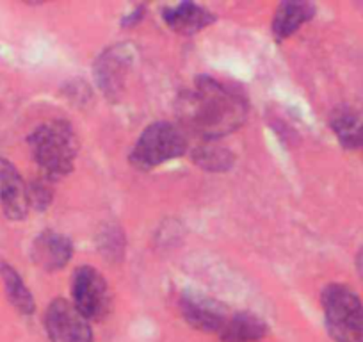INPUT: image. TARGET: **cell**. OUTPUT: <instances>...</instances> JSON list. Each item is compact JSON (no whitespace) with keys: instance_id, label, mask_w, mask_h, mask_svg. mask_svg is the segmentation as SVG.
<instances>
[{"instance_id":"16","label":"cell","mask_w":363,"mask_h":342,"mask_svg":"<svg viewBox=\"0 0 363 342\" xmlns=\"http://www.w3.org/2000/svg\"><path fill=\"white\" fill-rule=\"evenodd\" d=\"M194 160L205 170L223 171L228 170L232 164V153L228 150L218 148V146H203L198 152H194Z\"/></svg>"},{"instance_id":"6","label":"cell","mask_w":363,"mask_h":342,"mask_svg":"<svg viewBox=\"0 0 363 342\" xmlns=\"http://www.w3.org/2000/svg\"><path fill=\"white\" fill-rule=\"evenodd\" d=\"M45 328L52 342H93L89 321L73 303L57 298L48 305Z\"/></svg>"},{"instance_id":"11","label":"cell","mask_w":363,"mask_h":342,"mask_svg":"<svg viewBox=\"0 0 363 342\" xmlns=\"http://www.w3.org/2000/svg\"><path fill=\"white\" fill-rule=\"evenodd\" d=\"M315 8L308 2H284L277 9L272 20V34L278 41H284L298 33L299 27L313 18Z\"/></svg>"},{"instance_id":"12","label":"cell","mask_w":363,"mask_h":342,"mask_svg":"<svg viewBox=\"0 0 363 342\" xmlns=\"http://www.w3.org/2000/svg\"><path fill=\"white\" fill-rule=\"evenodd\" d=\"M267 324L251 312H237L228 316L219 331L223 342H257L267 335Z\"/></svg>"},{"instance_id":"5","label":"cell","mask_w":363,"mask_h":342,"mask_svg":"<svg viewBox=\"0 0 363 342\" xmlns=\"http://www.w3.org/2000/svg\"><path fill=\"white\" fill-rule=\"evenodd\" d=\"M73 305L87 321H100L111 310V291L95 267H79L73 277Z\"/></svg>"},{"instance_id":"14","label":"cell","mask_w":363,"mask_h":342,"mask_svg":"<svg viewBox=\"0 0 363 342\" xmlns=\"http://www.w3.org/2000/svg\"><path fill=\"white\" fill-rule=\"evenodd\" d=\"M2 280H4L6 294L16 310L23 316H30L34 312V298L22 277L11 266H2Z\"/></svg>"},{"instance_id":"1","label":"cell","mask_w":363,"mask_h":342,"mask_svg":"<svg viewBox=\"0 0 363 342\" xmlns=\"http://www.w3.org/2000/svg\"><path fill=\"white\" fill-rule=\"evenodd\" d=\"M180 123L203 139L232 134L247 116V102L237 89L212 77H200L178 100Z\"/></svg>"},{"instance_id":"9","label":"cell","mask_w":363,"mask_h":342,"mask_svg":"<svg viewBox=\"0 0 363 342\" xmlns=\"http://www.w3.org/2000/svg\"><path fill=\"white\" fill-rule=\"evenodd\" d=\"M72 241L57 232H43L33 244V260L45 271H57L69 263Z\"/></svg>"},{"instance_id":"13","label":"cell","mask_w":363,"mask_h":342,"mask_svg":"<svg viewBox=\"0 0 363 342\" xmlns=\"http://www.w3.org/2000/svg\"><path fill=\"white\" fill-rule=\"evenodd\" d=\"M130 55L123 54L121 48H113L109 50V54L104 55L99 62V68H96V75H99L100 84L102 88L106 89L109 95H113L116 92V88H120L121 79H123V73L127 70V62Z\"/></svg>"},{"instance_id":"17","label":"cell","mask_w":363,"mask_h":342,"mask_svg":"<svg viewBox=\"0 0 363 342\" xmlns=\"http://www.w3.org/2000/svg\"><path fill=\"white\" fill-rule=\"evenodd\" d=\"M358 273L363 280V248H362V251L358 253Z\"/></svg>"},{"instance_id":"7","label":"cell","mask_w":363,"mask_h":342,"mask_svg":"<svg viewBox=\"0 0 363 342\" xmlns=\"http://www.w3.org/2000/svg\"><path fill=\"white\" fill-rule=\"evenodd\" d=\"M180 312L189 326L205 333H219L228 319L226 307L201 292H186L182 296Z\"/></svg>"},{"instance_id":"8","label":"cell","mask_w":363,"mask_h":342,"mask_svg":"<svg viewBox=\"0 0 363 342\" xmlns=\"http://www.w3.org/2000/svg\"><path fill=\"white\" fill-rule=\"evenodd\" d=\"M0 205L11 219L26 218L30 207L29 187L9 162H0Z\"/></svg>"},{"instance_id":"15","label":"cell","mask_w":363,"mask_h":342,"mask_svg":"<svg viewBox=\"0 0 363 342\" xmlns=\"http://www.w3.org/2000/svg\"><path fill=\"white\" fill-rule=\"evenodd\" d=\"M337 138L345 146L363 145V116L354 111H340L333 116L331 121Z\"/></svg>"},{"instance_id":"2","label":"cell","mask_w":363,"mask_h":342,"mask_svg":"<svg viewBox=\"0 0 363 342\" xmlns=\"http://www.w3.org/2000/svg\"><path fill=\"white\" fill-rule=\"evenodd\" d=\"M29 146L38 166L52 179L68 175L79 152L75 132L66 121H50L38 127L30 134Z\"/></svg>"},{"instance_id":"10","label":"cell","mask_w":363,"mask_h":342,"mask_svg":"<svg viewBox=\"0 0 363 342\" xmlns=\"http://www.w3.org/2000/svg\"><path fill=\"white\" fill-rule=\"evenodd\" d=\"M164 22L178 34H196L214 22V16L203 6L182 2L164 9Z\"/></svg>"},{"instance_id":"3","label":"cell","mask_w":363,"mask_h":342,"mask_svg":"<svg viewBox=\"0 0 363 342\" xmlns=\"http://www.w3.org/2000/svg\"><path fill=\"white\" fill-rule=\"evenodd\" d=\"M323 310L333 342H363V303L354 291L342 284L328 285Z\"/></svg>"},{"instance_id":"4","label":"cell","mask_w":363,"mask_h":342,"mask_svg":"<svg viewBox=\"0 0 363 342\" xmlns=\"http://www.w3.org/2000/svg\"><path fill=\"white\" fill-rule=\"evenodd\" d=\"M187 150V139L180 127L167 121H157L145 128L132 150V162L141 170L166 164L178 159Z\"/></svg>"}]
</instances>
